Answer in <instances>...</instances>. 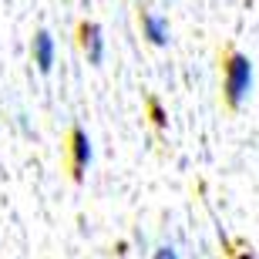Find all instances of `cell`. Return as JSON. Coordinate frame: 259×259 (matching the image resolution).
<instances>
[{"instance_id": "6", "label": "cell", "mask_w": 259, "mask_h": 259, "mask_svg": "<svg viewBox=\"0 0 259 259\" xmlns=\"http://www.w3.org/2000/svg\"><path fill=\"white\" fill-rule=\"evenodd\" d=\"M152 259H179V252H175L172 246H162V249H155Z\"/></svg>"}, {"instance_id": "2", "label": "cell", "mask_w": 259, "mask_h": 259, "mask_svg": "<svg viewBox=\"0 0 259 259\" xmlns=\"http://www.w3.org/2000/svg\"><path fill=\"white\" fill-rule=\"evenodd\" d=\"M81 44H84V54L91 64H101L105 61V37H101V27L98 24H84L81 27Z\"/></svg>"}, {"instance_id": "3", "label": "cell", "mask_w": 259, "mask_h": 259, "mask_svg": "<svg viewBox=\"0 0 259 259\" xmlns=\"http://www.w3.org/2000/svg\"><path fill=\"white\" fill-rule=\"evenodd\" d=\"M71 152H74V175H84V168L91 165V138H88L81 128L71 135Z\"/></svg>"}, {"instance_id": "1", "label": "cell", "mask_w": 259, "mask_h": 259, "mask_svg": "<svg viewBox=\"0 0 259 259\" xmlns=\"http://www.w3.org/2000/svg\"><path fill=\"white\" fill-rule=\"evenodd\" d=\"M252 91V64L249 58H242L232 51L229 58H226V101L229 108H239Z\"/></svg>"}, {"instance_id": "4", "label": "cell", "mask_w": 259, "mask_h": 259, "mask_svg": "<svg viewBox=\"0 0 259 259\" xmlns=\"http://www.w3.org/2000/svg\"><path fill=\"white\" fill-rule=\"evenodd\" d=\"M142 30L145 37L152 40V44H168V24H165V17H158V14H142Z\"/></svg>"}, {"instance_id": "7", "label": "cell", "mask_w": 259, "mask_h": 259, "mask_svg": "<svg viewBox=\"0 0 259 259\" xmlns=\"http://www.w3.org/2000/svg\"><path fill=\"white\" fill-rule=\"evenodd\" d=\"M152 118H155V125H165V115H162V105L158 101H152Z\"/></svg>"}, {"instance_id": "5", "label": "cell", "mask_w": 259, "mask_h": 259, "mask_svg": "<svg viewBox=\"0 0 259 259\" xmlns=\"http://www.w3.org/2000/svg\"><path fill=\"white\" fill-rule=\"evenodd\" d=\"M34 64L40 71H51V64H54V37H51L48 30H40L37 37H34Z\"/></svg>"}]
</instances>
